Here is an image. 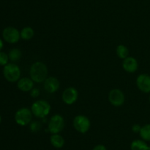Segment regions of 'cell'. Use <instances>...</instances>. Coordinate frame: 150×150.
<instances>
[{
  "label": "cell",
  "instance_id": "obj_19",
  "mask_svg": "<svg viewBox=\"0 0 150 150\" xmlns=\"http://www.w3.org/2000/svg\"><path fill=\"white\" fill-rule=\"evenodd\" d=\"M141 138L142 140L146 141H150V124H147L142 126L140 132Z\"/></svg>",
  "mask_w": 150,
  "mask_h": 150
},
{
  "label": "cell",
  "instance_id": "obj_18",
  "mask_svg": "<svg viewBox=\"0 0 150 150\" xmlns=\"http://www.w3.org/2000/svg\"><path fill=\"white\" fill-rule=\"evenodd\" d=\"M116 53H117V55L118 56L119 58L124 60L129 56V49L126 46L120 44L117 47Z\"/></svg>",
  "mask_w": 150,
  "mask_h": 150
},
{
  "label": "cell",
  "instance_id": "obj_17",
  "mask_svg": "<svg viewBox=\"0 0 150 150\" xmlns=\"http://www.w3.org/2000/svg\"><path fill=\"white\" fill-rule=\"evenodd\" d=\"M21 51L18 48H13L9 51V60H10L12 63H16V62L18 61V60L21 58Z\"/></svg>",
  "mask_w": 150,
  "mask_h": 150
},
{
  "label": "cell",
  "instance_id": "obj_10",
  "mask_svg": "<svg viewBox=\"0 0 150 150\" xmlns=\"http://www.w3.org/2000/svg\"><path fill=\"white\" fill-rule=\"evenodd\" d=\"M137 88L145 94L150 93V75L147 74H141L136 78Z\"/></svg>",
  "mask_w": 150,
  "mask_h": 150
},
{
  "label": "cell",
  "instance_id": "obj_5",
  "mask_svg": "<svg viewBox=\"0 0 150 150\" xmlns=\"http://www.w3.org/2000/svg\"><path fill=\"white\" fill-rule=\"evenodd\" d=\"M73 127L79 133L85 134L91 127V121L87 116L84 115H78L74 118L73 121Z\"/></svg>",
  "mask_w": 150,
  "mask_h": 150
},
{
  "label": "cell",
  "instance_id": "obj_4",
  "mask_svg": "<svg viewBox=\"0 0 150 150\" xmlns=\"http://www.w3.org/2000/svg\"><path fill=\"white\" fill-rule=\"evenodd\" d=\"M33 114L31 109L28 107H21L16 112L14 116L15 121L19 126H25L32 122Z\"/></svg>",
  "mask_w": 150,
  "mask_h": 150
},
{
  "label": "cell",
  "instance_id": "obj_21",
  "mask_svg": "<svg viewBox=\"0 0 150 150\" xmlns=\"http://www.w3.org/2000/svg\"><path fill=\"white\" fill-rule=\"evenodd\" d=\"M29 129L31 132H37L41 129V124L39 121H32L29 124Z\"/></svg>",
  "mask_w": 150,
  "mask_h": 150
},
{
  "label": "cell",
  "instance_id": "obj_16",
  "mask_svg": "<svg viewBox=\"0 0 150 150\" xmlns=\"http://www.w3.org/2000/svg\"><path fill=\"white\" fill-rule=\"evenodd\" d=\"M21 38L24 41H29L35 35V31L31 26H25L21 30Z\"/></svg>",
  "mask_w": 150,
  "mask_h": 150
},
{
  "label": "cell",
  "instance_id": "obj_26",
  "mask_svg": "<svg viewBox=\"0 0 150 150\" xmlns=\"http://www.w3.org/2000/svg\"><path fill=\"white\" fill-rule=\"evenodd\" d=\"M1 115H0V124H1Z\"/></svg>",
  "mask_w": 150,
  "mask_h": 150
},
{
  "label": "cell",
  "instance_id": "obj_1",
  "mask_svg": "<svg viewBox=\"0 0 150 150\" xmlns=\"http://www.w3.org/2000/svg\"><path fill=\"white\" fill-rule=\"evenodd\" d=\"M48 67L41 61H37L32 63L29 69L30 78L36 83L44 82L48 77Z\"/></svg>",
  "mask_w": 150,
  "mask_h": 150
},
{
  "label": "cell",
  "instance_id": "obj_9",
  "mask_svg": "<svg viewBox=\"0 0 150 150\" xmlns=\"http://www.w3.org/2000/svg\"><path fill=\"white\" fill-rule=\"evenodd\" d=\"M79 98V92L74 87H68L63 91L62 99L64 103L68 105L73 104Z\"/></svg>",
  "mask_w": 150,
  "mask_h": 150
},
{
  "label": "cell",
  "instance_id": "obj_8",
  "mask_svg": "<svg viewBox=\"0 0 150 150\" xmlns=\"http://www.w3.org/2000/svg\"><path fill=\"white\" fill-rule=\"evenodd\" d=\"M108 101L111 105L114 107H121L125 101V96L124 93L118 88H114L108 93Z\"/></svg>",
  "mask_w": 150,
  "mask_h": 150
},
{
  "label": "cell",
  "instance_id": "obj_24",
  "mask_svg": "<svg viewBox=\"0 0 150 150\" xmlns=\"http://www.w3.org/2000/svg\"><path fill=\"white\" fill-rule=\"evenodd\" d=\"M92 150H107V148L103 144H98L94 146Z\"/></svg>",
  "mask_w": 150,
  "mask_h": 150
},
{
  "label": "cell",
  "instance_id": "obj_25",
  "mask_svg": "<svg viewBox=\"0 0 150 150\" xmlns=\"http://www.w3.org/2000/svg\"><path fill=\"white\" fill-rule=\"evenodd\" d=\"M3 47H4V41L1 38H0V51L2 50Z\"/></svg>",
  "mask_w": 150,
  "mask_h": 150
},
{
  "label": "cell",
  "instance_id": "obj_27",
  "mask_svg": "<svg viewBox=\"0 0 150 150\" xmlns=\"http://www.w3.org/2000/svg\"><path fill=\"white\" fill-rule=\"evenodd\" d=\"M149 150H150V146H149Z\"/></svg>",
  "mask_w": 150,
  "mask_h": 150
},
{
  "label": "cell",
  "instance_id": "obj_3",
  "mask_svg": "<svg viewBox=\"0 0 150 150\" xmlns=\"http://www.w3.org/2000/svg\"><path fill=\"white\" fill-rule=\"evenodd\" d=\"M4 79L9 82H17L21 78V71L20 67L14 63H9L4 66L2 70Z\"/></svg>",
  "mask_w": 150,
  "mask_h": 150
},
{
  "label": "cell",
  "instance_id": "obj_13",
  "mask_svg": "<svg viewBox=\"0 0 150 150\" xmlns=\"http://www.w3.org/2000/svg\"><path fill=\"white\" fill-rule=\"evenodd\" d=\"M35 82L30 77H22L17 82V88L23 92H29L34 88Z\"/></svg>",
  "mask_w": 150,
  "mask_h": 150
},
{
  "label": "cell",
  "instance_id": "obj_7",
  "mask_svg": "<svg viewBox=\"0 0 150 150\" xmlns=\"http://www.w3.org/2000/svg\"><path fill=\"white\" fill-rule=\"evenodd\" d=\"M3 41L10 44H16L21 38L20 31L14 26H9L4 28L2 30Z\"/></svg>",
  "mask_w": 150,
  "mask_h": 150
},
{
  "label": "cell",
  "instance_id": "obj_22",
  "mask_svg": "<svg viewBox=\"0 0 150 150\" xmlns=\"http://www.w3.org/2000/svg\"><path fill=\"white\" fill-rule=\"evenodd\" d=\"M29 92H30L29 94H30L31 97H32V98L34 99H36L38 98V97H39L40 93V90L38 89V88H35V87H34Z\"/></svg>",
  "mask_w": 150,
  "mask_h": 150
},
{
  "label": "cell",
  "instance_id": "obj_23",
  "mask_svg": "<svg viewBox=\"0 0 150 150\" xmlns=\"http://www.w3.org/2000/svg\"><path fill=\"white\" fill-rule=\"evenodd\" d=\"M141 129H142V126L138 124H135L131 127L132 132H134V133H139L141 131Z\"/></svg>",
  "mask_w": 150,
  "mask_h": 150
},
{
  "label": "cell",
  "instance_id": "obj_6",
  "mask_svg": "<svg viewBox=\"0 0 150 150\" xmlns=\"http://www.w3.org/2000/svg\"><path fill=\"white\" fill-rule=\"evenodd\" d=\"M64 127V119L60 114H55L50 119L48 130L51 134H59Z\"/></svg>",
  "mask_w": 150,
  "mask_h": 150
},
{
  "label": "cell",
  "instance_id": "obj_11",
  "mask_svg": "<svg viewBox=\"0 0 150 150\" xmlns=\"http://www.w3.org/2000/svg\"><path fill=\"white\" fill-rule=\"evenodd\" d=\"M59 81L54 76H48L43 82L44 89L49 94H54L57 92L59 88Z\"/></svg>",
  "mask_w": 150,
  "mask_h": 150
},
{
  "label": "cell",
  "instance_id": "obj_28",
  "mask_svg": "<svg viewBox=\"0 0 150 150\" xmlns=\"http://www.w3.org/2000/svg\"><path fill=\"white\" fill-rule=\"evenodd\" d=\"M149 102H150V95H149Z\"/></svg>",
  "mask_w": 150,
  "mask_h": 150
},
{
  "label": "cell",
  "instance_id": "obj_15",
  "mask_svg": "<svg viewBox=\"0 0 150 150\" xmlns=\"http://www.w3.org/2000/svg\"><path fill=\"white\" fill-rule=\"evenodd\" d=\"M131 150H149V146L144 140L136 139L132 141L130 144Z\"/></svg>",
  "mask_w": 150,
  "mask_h": 150
},
{
  "label": "cell",
  "instance_id": "obj_14",
  "mask_svg": "<svg viewBox=\"0 0 150 150\" xmlns=\"http://www.w3.org/2000/svg\"><path fill=\"white\" fill-rule=\"evenodd\" d=\"M51 144L56 149H62L64 145V138L59 134H52L50 137Z\"/></svg>",
  "mask_w": 150,
  "mask_h": 150
},
{
  "label": "cell",
  "instance_id": "obj_12",
  "mask_svg": "<svg viewBox=\"0 0 150 150\" xmlns=\"http://www.w3.org/2000/svg\"><path fill=\"white\" fill-rule=\"evenodd\" d=\"M122 68L128 73H134L139 69V63L135 57L128 56L123 60Z\"/></svg>",
  "mask_w": 150,
  "mask_h": 150
},
{
  "label": "cell",
  "instance_id": "obj_2",
  "mask_svg": "<svg viewBox=\"0 0 150 150\" xmlns=\"http://www.w3.org/2000/svg\"><path fill=\"white\" fill-rule=\"evenodd\" d=\"M51 104L43 99H39L32 103L31 110L33 116L39 119H45L51 112Z\"/></svg>",
  "mask_w": 150,
  "mask_h": 150
},
{
  "label": "cell",
  "instance_id": "obj_20",
  "mask_svg": "<svg viewBox=\"0 0 150 150\" xmlns=\"http://www.w3.org/2000/svg\"><path fill=\"white\" fill-rule=\"evenodd\" d=\"M9 57L8 54H7L4 51H0V66H5L9 63Z\"/></svg>",
  "mask_w": 150,
  "mask_h": 150
}]
</instances>
